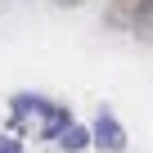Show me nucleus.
<instances>
[{
    "instance_id": "nucleus-1",
    "label": "nucleus",
    "mask_w": 153,
    "mask_h": 153,
    "mask_svg": "<svg viewBox=\"0 0 153 153\" xmlns=\"http://www.w3.org/2000/svg\"><path fill=\"white\" fill-rule=\"evenodd\" d=\"M14 122L18 126H32L36 140H59L72 117H68L63 104H50L41 95H14Z\"/></svg>"
},
{
    "instance_id": "nucleus-2",
    "label": "nucleus",
    "mask_w": 153,
    "mask_h": 153,
    "mask_svg": "<svg viewBox=\"0 0 153 153\" xmlns=\"http://www.w3.org/2000/svg\"><path fill=\"white\" fill-rule=\"evenodd\" d=\"M90 144L104 149V153H122V149H126V131H122V122H117L108 108L95 117V126H90Z\"/></svg>"
},
{
    "instance_id": "nucleus-3",
    "label": "nucleus",
    "mask_w": 153,
    "mask_h": 153,
    "mask_svg": "<svg viewBox=\"0 0 153 153\" xmlns=\"http://www.w3.org/2000/svg\"><path fill=\"white\" fill-rule=\"evenodd\" d=\"M131 27H135V36L153 41V0H140V9L131 14Z\"/></svg>"
},
{
    "instance_id": "nucleus-4",
    "label": "nucleus",
    "mask_w": 153,
    "mask_h": 153,
    "mask_svg": "<svg viewBox=\"0 0 153 153\" xmlns=\"http://www.w3.org/2000/svg\"><path fill=\"white\" fill-rule=\"evenodd\" d=\"M59 144H63L68 153H81V149L90 144V131H86V126H72V122H68V126H63V135H59Z\"/></svg>"
},
{
    "instance_id": "nucleus-5",
    "label": "nucleus",
    "mask_w": 153,
    "mask_h": 153,
    "mask_svg": "<svg viewBox=\"0 0 153 153\" xmlns=\"http://www.w3.org/2000/svg\"><path fill=\"white\" fill-rule=\"evenodd\" d=\"M0 153H18V140H9V135H0Z\"/></svg>"
},
{
    "instance_id": "nucleus-6",
    "label": "nucleus",
    "mask_w": 153,
    "mask_h": 153,
    "mask_svg": "<svg viewBox=\"0 0 153 153\" xmlns=\"http://www.w3.org/2000/svg\"><path fill=\"white\" fill-rule=\"evenodd\" d=\"M54 5H63V9H76V5H86V0H54Z\"/></svg>"
}]
</instances>
